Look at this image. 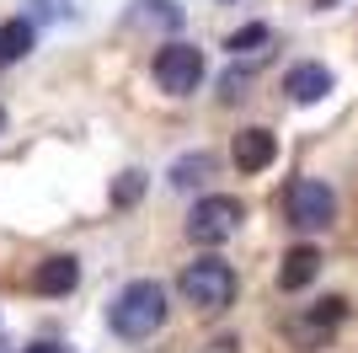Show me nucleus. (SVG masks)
I'll use <instances>...</instances> for the list:
<instances>
[{
  "label": "nucleus",
  "mask_w": 358,
  "mask_h": 353,
  "mask_svg": "<svg viewBox=\"0 0 358 353\" xmlns=\"http://www.w3.org/2000/svg\"><path fill=\"white\" fill-rule=\"evenodd\" d=\"M241 198H230V193H203V198H193V209H187V241H198V247H220V241H230V235L241 230Z\"/></svg>",
  "instance_id": "7ed1b4c3"
},
{
  "label": "nucleus",
  "mask_w": 358,
  "mask_h": 353,
  "mask_svg": "<svg viewBox=\"0 0 358 353\" xmlns=\"http://www.w3.org/2000/svg\"><path fill=\"white\" fill-rule=\"evenodd\" d=\"M107 316H113V332H118L123 342H150L166 326V289L155 279H139L113 300Z\"/></svg>",
  "instance_id": "f257e3e1"
},
{
  "label": "nucleus",
  "mask_w": 358,
  "mask_h": 353,
  "mask_svg": "<svg viewBox=\"0 0 358 353\" xmlns=\"http://www.w3.org/2000/svg\"><path fill=\"white\" fill-rule=\"evenodd\" d=\"M80 284V263L75 257H48V263H38V273H32V289L43 294V300H64V294Z\"/></svg>",
  "instance_id": "6e6552de"
},
{
  "label": "nucleus",
  "mask_w": 358,
  "mask_h": 353,
  "mask_svg": "<svg viewBox=\"0 0 358 353\" xmlns=\"http://www.w3.org/2000/svg\"><path fill=\"white\" fill-rule=\"evenodd\" d=\"M129 27H145V32H177L182 27V6L177 0H134L129 11H123Z\"/></svg>",
  "instance_id": "1a4fd4ad"
},
{
  "label": "nucleus",
  "mask_w": 358,
  "mask_h": 353,
  "mask_svg": "<svg viewBox=\"0 0 358 353\" xmlns=\"http://www.w3.org/2000/svg\"><path fill=\"white\" fill-rule=\"evenodd\" d=\"M182 300L198 310H224L230 300H236V268L224 263V257H214V251H203V257H193V263L182 268Z\"/></svg>",
  "instance_id": "f03ea898"
},
{
  "label": "nucleus",
  "mask_w": 358,
  "mask_h": 353,
  "mask_svg": "<svg viewBox=\"0 0 358 353\" xmlns=\"http://www.w3.org/2000/svg\"><path fill=\"white\" fill-rule=\"evenodd\" d=\"M0 129H6V107H0Z\"/></svg>",
  "instance_id": "a211bd4d"
},
{
  "label": "nucleus",
  "mask_w": 358,
  "mask_h": 353,
  "mask_svg": "<svg viewBox=\"0 0 358 353\" xmlns=\"http://www.w3.org/2000/svg\"><path fill=\"white\" fill-rule=\"evenodd\" d=\"M150 70H155V86H161L166 97H193V91L203 86V54H198L193 43H166Z\"/></svg>",
  "instance_id": "20e7f679"
},
{
  "label": "nucleus",
  "mask_w": 358,
  "mask_h": 353,
  "mask_svg": "<svg viewBox=\"0 0 358 353\" xmlns=\"http://www.w3.org/2000/svg\"><path fill=\"white\" fill-rule=\"evenodd\" d=\"M348 316V300H337V294H327L321 305H310L299 321H289V342L294 348H321V342L337 332V321Z\"/></svg>",
  "instance_id": "423d86ee"
},
{
  "label": "nucleus",
  "mask_w": 358,
  "mask_h": 353,
  "mask_svg": "<svg viewBox=\"0 0 358 353\" xmlns=\"http://www.w3.org/2000/svg\"><path fill=\"white\" fill-rule=\"evenodd\" d=\"M284 198H289V220H294L299 230H321V225L337 220V193H331L321 176H294Z\"/></svg>",
  "instance_id": "39448f33"
},
{
  "label": "nucleus",
  "mask_w": 358,
  "mask_h": 353,
  "mask_svg": "<svg viewBox=\"0 0 358 353\" xmlns=\"http://www.w3.org/2000/svg\"><path fill=\"white\" fill-rule=\"evenodd\" d=\"M315 6H321V11H327V6H337V0H315Z\"/></svg>",
  "instance_id": "f3484780"
},
{
  "label": "nucleus",
  "mask_w": 358,
  "mask_h": 353,
  "mask_svg": "<svg viewBox=\"0 0 358 353\" xmlns=\"http://www.w3.org/2000/svg\"><path fill=\"white\" fill-rule=\"evenodd\" d=\"M139 193H145V172L134 166V172H123L118 182H113V204H118V209H134Z\"/></svg>",
  "instance_id": "2eb2a0df"
},
{
  "label": "nucleus",
  "mask_w": 358,
  "mask_h": 353,
  "mask_svg": "<svg viewBox=\"0 0 358 353\" xmlns=\"http://www.w3.org/2000/svg\"><path fill=\"white\" fill-rule=\"evenodd\" d=\"M315 273H321V251H315V247H294L284 257V268H278V289H289V294H294V289H310Z\"/></svg>",
  "instance_id": "9b49d317"
},
{
  "label": "nucleus",
  "mask_w": 358,
  "mask_h": 353,
  "mask_svg": "<svg viewBox=\"0 0 358 353\" xmlns=\"http://www.w3.org/2000/svg\"><path fill=\"white\" fill-rule=\"evenodd\" d=\"M32 43H38V27H32L27 16H11V22H0V64H16V59H27Z\"/></svg>",
  "instance_id": "f8f14e48"
},
{
  "label": "nucleus",
  "mask_w": 358,
  "mask_h": 353,
  "mask_svg": "<svg viewBox=\"0 0 358 353\" xmlns=\"http://www.w3.org/2000/svg\"><path fill=\"white\" fill-rule=\"evenodd\" d=\"M273 43V32L262 27V22H252V27H241V32H230V38H224V48H230V54H257V48H268Z\"/></svg>",
  "instance_id": "4468645a"
},
{
  "label": "nucleus",
  "mask_w": 358,
  "mask_h": 353,
  "mask_svg": "<svg viewBox=\"0 0 358 353\" xmlns=\"http://www.w3.org/2000/svg\"><path fill=\"white\" fill-rule=\"evenodd\" d=\"M22 353H64V348H59V342H48V338H43V342H27Z\"/></svg>",
  "instance_id": "dca6fc26"
},
{
  "label": "nucleus",
  "mask_w": 358,
  "mask_h": 353,
  "mask_svg": "<svg viewBox=\"0 0 358 353\" xmlns=\"http://www.w3.org/2000/svg\"><path fill=\"white\" fill-rule=\"evenodd\" d=\"M230 155H236V172H268L278 155V139H273V129H241L230 139Z\"/></svg>",
  "instance_id": "0eeeda50"
},
{
  "label": "nucleus",
  "mask_w": 358,
  "mask_h": 353,
  "mask_svg": "<svg viewBox=\"0 0 358 353\" xmlns=\"http://www.w3.org/2000/svg\"><path fill=\"white\" fill-rule=\"evenodd\" d=\"M284 91L294 97V102H321V97L331 91V70L315 64V59H299L294 70L284 75Z\"/></svg>",
  "instance_id": "9d476101"
},
{
  "label": "nucleus",
  "mask_w": 358,
  "mask_h": 353,
  "mask_svg": "<svg viewBox=\"0 0 358 353\" xmlns=\"http://www.w3.org/2000/svg\"><path fill=\"white\" fill-rule=\"evenodd\" d=\"M209 176H214V161L198 150V155H187V161L171 172V188H198V182H209Z\"/></svg>",
  "instance_id": "ddd939ff"
}]
</instances>
